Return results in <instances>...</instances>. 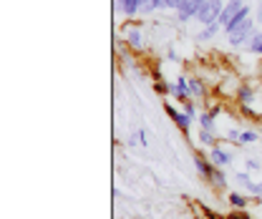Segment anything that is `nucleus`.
Returning a JSON list of instances; mask_svg holds the SVG:
<instances>
[{
    "mask_svg": "<svg viewBox=\"0 0 262 219\" xmlns=\"http://www.w3.org/2000/svg\"><path fill=\"white\" fill-rule=\"evenodd\" d=\"M222 10H225V3H222V0H204L194 20L196 23H202V26H209V23L220 20Z\"/></svg>",
    "mask_w": 262,
    "mask_h": 219,
    "instance_id": "f257e3e1",
    "label": "nucleus"
},
{
    "mask_svg": "<svg viewBox=\"0 0 262 219\" xmlns=\"http://www.w3.org/2000/svg\"><path fill=\"white\" fill-rule=\"evenodd\" d=\"M255 33H257V28H255V20H247V23H242L237 31L229 33V46H232V48L247 46V43L255 38Z\"/></svg>",
    "mask_w": 262,
    "mask_h": 219,
    "instance_id": "f03ea898",
    "label": "nucleus"
},
{
    "mask_svg": "<svg viewBox=\"0 0 262 219\" xmlns=\"http://www.w3.org/2000/svg\"><path fill=\"white\" fill-rule=\"evenodd\" d=\"M164 108H166V114L171 116V121H174V124L179 126L184 134H189V128H192V116H187L184 111H177L171 103H164Z\"/></svg>",
    "mask_w": 262,
    "mask_h": 219,
    "instance_id": "7ed1b4c3",
    "label": "nucleus"
},
{
    "mask_svg": "<svg viewBox=\"0 0 262 219\" xmlns=\"http://www.w3.org/2000/svg\"><path fill=\"white\" fill-rule=\"evenodd\" d=\"M124 43L129 46L131 51H141L144 48V40H141V31H139V26H126L124 28Z\"/></svg>",
    "mask_w": 262,
    "mask_h": 219,
    "instance_id": "20e7f679",
    "label": "nucleus"
},
{
    "mask_svg": "<svg viewBox=\"0 0 262 219\" xmlns=\"http://www.w3.org/2000/svg\"><path fill=\"white\" fill-rule=\"evenodd\" d=\"M171 96L179 98V101H189L192 98V91H189V78L187 76H179L177 83L171 86Z\"/></svg>",
    "mask_w": 262,
    "mask_h": 219,
    "instance_id": "39448f33",
    "label": "nucleus"
},
{
    "mask_svg": "<svg viewBox=\"0 0 262 219\" xmlns=\"http://www.w3.org/2000/svg\"><path fill=\"white\" fill-rule=\"evenodd\" d=\"M247 20H250V8L245 5L242 10H237V13L232 15V20H229L227 26H225V33L229 35V33H232V31H237V28H239L242 23H247Z\"/></svg>",
    "mask_w": 262,
    "mask_h": 219,
    "instance_id": "423d86ee",
    "label": "nucleus"
},
{
    "mask_svg": "<svg viewBox=\"0 0 262 219\" xmlns=\"http://www.w3.org/2000/svg\"><path fill=\"white\" fill-rule=\"evenodd\" d=\"M209 161L214 164V166H227V164H232V154L229 151H225L222 146H212V151H209Z\"/></svg>",
    "mask_w": 262,
    "mask_h": 219,
    "instance_id": "0eeeda50",
    "label": "nucleus"
},
{
    "mask_svg": "<svg viewBox=\"0 0 262 219\" xmlns=\"http://www.w3.org/2000/svg\"><path fill=\"white\" fill-rule=\"evenodd\" d=\"M242 8H245V3H242V0H229V3H225V10H222V15H220L222 28H225L229 20H232V15H234L237 10H242Z\"/></svg>",
    "mask_w": 262,
    "mask_h": 219,
    "instance_id": "6e6552de",
    "label": "nucleus"
},
{
    "mask_svg": "<svg viewBox=\"0 0 262 219\" xmlns=\"http://www.w3.org/2000/svg\"><path fill=\"white\" fill-rule=\"evenodd\" d=\"M220 28H222V23H220V20H214V23L204 26L202 31L196 33V40H199V43H209V40H214V35L220 33Z\"/></svg>",
    "mask_w": 262,
    "mask_h": 219,
    "instance_id": "1a4fd4ad",
    "label": "nucleus"
},
{
    "mask_svg": "<svg viewBox=\"0 0 262 219\" xmlns=\"http://www.w3.org/2000/svg\"><path fill=\"white\" fill-rule=\"evenodd\" d=\"M192 157H194V166H196V171H199V177H202V179H207V177H209V171H212V166H214V164H212V161H209V159L204 157V154H199V151H194V154H192Z\"/></svg>",
    "mask_w": 262,
    "mask_h": 219,
    "instance_id": "9d476101",
    "label": "nucleus"
},
{
    "mask_svg": "<svg viewBox=\"0 0 262 219\" xmlns=\"http://www.w3.org/2000/svg\"><path fill=\"white\" fill-rule=\"evenodd\" d=\"M207 182H212V184H214V189H225V187H227V177L222 174V169H220V166H212V171H209Z\"/></svg>",
    "mask_w": 262,
    "mask_h": 219,
    "instance_id": "9b49d317",
    "label": "nucleus"
},
{
    "mask_svg": "<svg viewBox=\"0 0 262 219\" xmlns=\"http://www.w3.org/2000/svg\"><path fill=\"white\" fill-rule=\"evenodd\" d=\"M227 202H229V207H232V209H247V204H250V202H247L242 194H237V191H229Z\"/></svg>",
    "mask_w": 262,
    "mask_h": 219,
    "instance_id": "f8f14e48",
    "label": "nucleus"
},
{
    "mask_svg": "<svg viewBox=\"0 0 262 219\" xmlns=\"http://www.w3.org/2000/svg\"><path fill=\"white\" fill-rule=\"evenodd\" d=\"M252 98H255L252 86H239V91H237V103H239V106H247Z\"/></svg>",
    "mask_w": 262,
    "mask_h": 219,
    "instance_id": "ddd939ff",
    "label": "nucleus"
},
{
    "mask_svg": "<svg viewBox=\"0 0 262 219\" xmlns=\"http://www.w3.org/2000/svg\"><path fill=\"white\" fill-rule=\"evenodd\" d=\"M189 91H192L194 98H204V94H207V89H204V83L199 78H189Z\"/></svg>",
    "mask_w": 262,
    "mask_h": 219,
    "instance_id": "4468645a",
    "label": "nucleus"
},
{
    "mask_svg": "<svg viewBox=\"0 0 262 219\" xmlns=\"http://www.w3.org/2000/svg\"><path fill=\"white\" fill-rule=\"evenodd\" d=\"M260 139V134L257 131H242L239 134V141H237V146H247V144H255Z\"/></svg>",
    "mask_w": 262,
    "mask_h": 219,
    "instance_id": "2eb2a0df",
    "label": "nucleus"
},
{
    "mask_svg": "<svg viewBox=\"0 0 262 219\" xmlns=\"http://www.w3.org/2000/svg\"><path fill=\"white\" fill-rule=\"evenodd\" d=\"M199 128H204V131H214L217 126H214V116L209 114V111H204L202 116H199Z\"/></svg>",
    "mask_w": 262,
    "mask_h": 219,
    "instance_id": "dca6fc26",
    "label": "nucleus"
},
{
    "mask_svg": "<svg viewBox=\"0 0 262 219\" xmlns=\"http://www.w3.org/2000/svg\"><path fill=\"white\" fill-rule=\"evenodd\" d=\"M214 141H217V139H214V131H204V128H199V144H204V146L212 149V146H217Z\"/></svg>",
    "mask_w": 262,
    "mask_h": 219,
    "instance_id": "f3484780",
    "label": "nucleus"
},
{
    "mask_svg": "<svg viewBox=\"0 0 262 219\" xmlns=\"http://www.w3.org/2000/svg\"><path fill=\"white\" fill-rule=\"evenodd\" d=\"M154 89H157L159 94H169V96H171V83H164L162 78H159V81L154 83Z\"/></svg>",
    "mask_w": 262,
    "mask_h": 219,
    "instance_id": "a211bd4d",
    "label": "nucleus"
},
{
    "mask_svg": "<svg viewBox=\"0 0 262 219\" xmlns=\"http://www.w3.org/2000/svg\"><path fill=\"white\" fill-rule=\"evenodd\" d=\"M234 179H237L239 184H245V187H247V184L252 182V177H250V174H245V171H239V174H234Z\"/></svg>",
    "mask_w": 262,
    "mask_h": 219,
    "instance_id": "6ab92c4d",
    "label": "nucleus"
},
{
    "mask_svg": "<svg viewBox=\"0 0 262 219\" xmlns=\"http://www.w3.org/2000/svg\"><path fill=\"white\" fill-rule=\"evenodd\" d=\"M184 114H187V116H192V119L196 116V108H194V103H192V101H184Z\"/></svg>",
    "mask_w": 262,
    "mask_h": 219,
    "instance_id": "aec40b11",
    "label": "nucleus"
},
{
    "mask_svg": "<svg viewBox=\"0 0 262 219\" xmlns=\"http://www.w3.org/2000/svg\"><path fill=\"white\" fill-rule=\"evenodd\" d=\"M247 169H250V171H257V169H262V164H260V159H247Z\"/></svg>",
    "mask_w": 262,
    "mask_h": 219,
    "instance_id": "412c9836",
    "label": "nucleus"
},
{
    "mask_svg": "<svg viewBox=\"0 0 262 219\" xmlns=\"http://www.w3.org/2000/svg\"><path fill=\"white\" fill-rule=\"evenodd\" d=\"M239 134H242V131H237V128H229V141H234V144H237V141H239Z\"/></svg>",
    "mask_w": 262,
    "mask_h": 219,
    "instance_id": "4be33fe9",
    "label": "nucleus"
},
{
    "mask_svg": "<svg viewBox=\"0 0 262 219\" xmlns=\"http://www.w3.org/2000/svg\"><path fill=\"white\" fill-rule=\"evenodd\" d=\"M229 219H252V217H247V214H245V209H237V212H232V217Z\"/></svg>",
    "mask_w": 262,
    "mask_h": 219,
    "instance_id": "5701e85b",
    "label": "nucleus"
},
{
    "mask_svg": "<svg viewBox=\"0 0 262 219\" xmlns=\"http://www.w3.org/2000/svg\"><path fill=\"white\" fill-rule=\"evenodd\" d=\"M139 144H141V146H149V141H146V131H144V128H139Z\"/></svg>",
    "mask_w": 262,
    "mask_h": 219,
    "instance_id": "b1692460",
    "label": "nucleus"
},
{
    "mask_svg": "<svg viewBox=\"0 0 262 219\" xmlns=\"http://www.w3.org/2000/svg\"><path fill=\"white\" fill-rule=\"evenodd\" d=\"M166 58H169V61H179V56H177V51H174V48H169V51H166Z\"/></svg>",
    "mask_w": 262,
    "mask_h": 219,
    "instance_id": "393cba45",
    "label": "nucleus"
},
{
    "mask_svg": "<svg viewBox=\"0 0 262 219\" xmlns=\"http://www.w3.org/2000/svg\"><path fill=\"white\" fill-rule=\"evenodd\" d=\"M179 3H182V0H166V8H169V10H177Z\"/></svg>",
    "mask_w": 262,
    "mask_h": 219,
    "instance_id": "a878e982",
    "label": "nucleus"
},
{
    "mask_svg": "<svg viewBox=\"0 0 262 219\" xmlns=\"http://www.w3.org/2000/svg\"><path fill=\"white\" fill-rule=\"evenodd\" d=\"M257 20L262 23V0H260V5H257Z\"/></svg>",
    "mask_w": 262,
    "mask_h": 219,
    "instance_id": "bb28decb",
    "label": "nucleus"
}]
</instances>
